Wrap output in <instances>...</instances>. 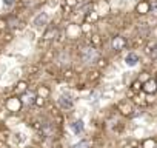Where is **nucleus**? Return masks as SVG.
I'll list each match as a JSON object with an SVG mask.
<instances>
[{
  "instance_id": "obj_8",
  "label": "nucleus",
  "mask_w": 157,
  "mask_h": 148,
  "mask_svg": "<svg viewBox=\"0 0 157 148\" xmlns=\"http://www.w3.org/2000/svg\"><path fill=\"white\" fill-rule=\"evenodd\" d=\"M157 90V84L154 82V80H149L146 85H145V91H148V93H154Z\"/></svg>"
},
{
  "instance_id": "obj_7",
  "label": "nucleus",
  "mask_w": 157,
  "mask_h": 148,
  "mask_svg": "<svg viewBox=\"0 0 157 148\" xmlns=\"http://www.w3.org/2000/svg\"><path fill=\"white\" fill-rule=\"evenodd\" d=\"M34 99H36V96H34L33 93H26V94H23V97H22L23 103H26V105H31V103L34 102Z\"/></svg>"
},
{
  "instance_id": "obj_4",
  "label": "nucleus",
  "mask_w": 157,
  "mask_h": 148,
  "mask_svg": "<svg viewBox=\"0 0 157 148\" xmlns=\"http://www.w3.org/2000/svg\"><path fill=\"white\" fill-rule=\"evenodd\" d=\"M137 62H139V56L134 54V53H129V54L125 57V63H126L128 66H136Z\"/></svg>"
},
{
  "instance_id": "obj_6",
  "label": "nucleus",
  "mask_w": 157,
  "mask_h": 148,
  "mask_svg": "<svg viewBox=\"0 0 157 148\" xmlns=\"http://www.w3.org/2000/svg\"><path fill=\"white\" fill-rule=\"evenodd\" d=\"M71 130L74 134H78V133H82L83 131V122L82 120H75L71 123Z\"/></svg>"
},
{
  "instance_id": "obj_12",
  "label": "nucleus",
  "mask_w": 157,
  "mask_h": 148,
  "mask_svg": "<svg viewBox=\"0 0 157 148\" xmlns=\"http://www.w3.org/2000/svg\"><path fill=\"white\" fill-rule=\"evenodd\" d=\"M5 2H6V5H11V3H13V0H5Z\"/></svg>"
},
{
  "instance_id": "obj_9",
  "label": "nucleus",
  "mask_w": 157,
  "mask_h": 148,
  "mask_svg": "<svg viewBox=\"0 0 157 148\" xmlns=\"http://www.w3.org/2000/svg\"><path fill=\"white\" fill-rule=\"evenodd\" d=\"M90 146V143L86 142V140H82V142H78V143H75L72 148H88Z\"/></svg>"
},
{
  "instance_id": "obj_3",
  "label": "nucleus",
  "mask_w": 157,
  "mask_h": 148,
  "mask_svg": "<svg viewBox=\"0 0 157 148\" xmlns=\"http://www.w3.org/2000/svg\"><path fill=\"white\" fill-rule=\"evenodd\" d=\"M125 43H126V42H125V39H123V37H120V36H117V37H114V39H113L111 46H113V49H117V51H119V49H122V48L125 46Z\"/></svg>"
},
{
  "instance_id": "obj_5",
  "label": "nucleus",
  "mask_w": 157,
  "mask_h": 148,
  "mask_svg": "<svg viewBox=\"0 0 157 148\" xmlns=\"http://www.w3.org/2000/svg\"><path fill=\"white\" fill-rule=\"evenodd\" d=\"M59 103H60V107H63V108H71L72 107V100H71V97L66 94H62L60 97H59Z\"/></svg>"
},
{
  "instance_id": "obj_2",
  "label": "nucleus",
  "mask_w": 157,
  "mask_h": 148,
  "mask_svg": "<svg viewBox=\"0 0 157 148\" xmlns=\"http://www.w3.org/2000/svg\"><path fill=\"white\" fill-rule=\"evenodd\" d=\"M46 22H48V14H46V13H42V14H39V16L34 19V25H36L37 28H42L43 25H46Z\"/></svg>"
},
{
  "instance_id": "obj_10",
  "label": "nucleus",
  "mask_w": 157,
  "mask_h": 148,
  "mask_svg": "<svg viewBox=\"0 0 157 148\" xmlns=\"http://www.w3.org/2000/svg\"><path fill=\"white\" fill-rule=\"evenodd\" d=\"M151 54H152V57H157V45L154 46V49H152V53H151Z\"/></svg>"
},
{
  "instance_id": "obj_11",
  "label": "nucleus",
  "mask_w": 157,
  "mask_h": 148,
  "mask_svg": "<svg viewBox=\"0 0 157 148\" xmlns=\"http://www.w3.org/2000/svg\"><path fill=\"white\" fill-rule=\"evenodd\" d=\"M152 11H154V14H157V3H154V6H152Z\"/></svg>"
},
{
  "instance_id": "obj_1",
  "label": "nucleus",
  "mask_w": 157,
  "mask_h": 148,
  "mask_svg": "<svg viewBox=\"0 0 157 148\" xmlns=\"http://www.w3.org/2000/svg\"><path fill=\"white\" fill-rule=\"evenodd\" d=\"M97 51L94 49V48H85L83 49V60L86 62V63H93V62H96V59H97Z\"/></svg>"
}]
</instances>
